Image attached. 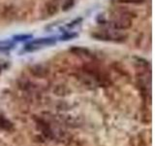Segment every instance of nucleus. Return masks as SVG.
Returning <instances> with one entry per match:
<instances>
[{
    "mask_svg": "<svg viewBox=\"0 0 155 146\" xmlns=\"http://www.w3.org/2000/svg\"><path fill=\"white\" fill-rule=\"evenodd\" d=\"M91 37H93L96 40L100 41H113L116 43H123L127 40L128 35L124 33H120L117 31L109 32L106 30H100L91 33Z\"/></svg>",
    "mask_w": 155,
    "mask_h": 146,
    "instance_id": "obj_1",
    "label": "nucleus"
},
{
    "mask_svg": "<svg viewBox=\"0 0 155 146\" xmlns=\"http://www.w3.org/2000/svg\"><path fill=\"white\" fill-rule=\"evenodd\" d=\"M56 41H57L56 37L36 38V39H33V40L31 42H29L28 44H26L24 49H25V51H27V52H32L34 50H38V49H40V48L54 45Z\"/></svg>",
    "mask_w": 155,
    "mask_h": 146,
    "instance_id": "obj_2",
    "label": "nucleus"
},
{
    "mask_svg": "<svg viewBox=\"0 0 155 146\" xmlns=\"http://www.w3.org/2000/svg\"><path fill=\"white\" fill-rule=\"evenodd\" d=\"M109 24L114 30L119 31V30H127V29H130L133 26V22H132V19H126L123 17L117 16L116 18L111 19L109 23Z\"/></svg>",
    "mask_w": 155,
    "mask_h": 146,
    "instance_id": "obj_3",
    "label": "nucleus"
},
{
    "mask_svg": "<svg viewBox=\"0 0 155 146\" xmlns=\"http://www.w3.org/2000/svg\"><path fill=\"white\" fill-rule=\"evenodd\" d=\"M70 53L73 55L79 56V57H91V52L87 48L81 47V46H73L69 49Z\"/></svg>",
    "mask_w": 155,
    "mask_h": 146,
    "instance_id": "obj_4",
    "label": "nucleus"
},
{
    "mask_svg": "<svg viewBox=\"0 0 155 146\" xmlns=\"http://www.w3.org/2000/svg\"><path fill=\"white\" fill-rule=\"evenodd\" d=\"M117 13L119 17H123L126 19H133L138 18V14L136 13L134 10H131L127 7H119L117 9Z\"/></svg>",
    "mask_w": 155,
    "mask_h": 146,
    "instance_id": "obj_5",
    "label": "nucleus"
},
{
    "mask_svg": "<svg viewBox=\"0 0 155 146\" xmlns=\"http://www.w3.org/2000/svg\"><path fill=\"white\" fill-rule=\"evenodd\" d=\"M45 10H46V13L48 16H54L55 14H57L58 12V7H57V4L54 3V1H51V2H48L45 6Z\"/></svg>",
    "mask_w": 155,
    "mask_h": 146,
    "instance_id": "obj_6",
    "label": "nucleus"
},
{
    "mask_svg": "<svg viewBox=\"0 0 155 146\" xmlns=\"http://www.w3.org/2000/svg\"><path fill=\"white\" fill-rule=\"evenodd\" d=\"M45 70L46 69H44L42 66H40V65H35V66H33L31 69H30V72H32V74L37 76V77H43L44 75L46 74Z\"/></svg>",
    "mask_w": 155,
    "mask_h": 146,
    "instance_id": "obj_7",
    "label": "nucleus"
},
{
    "mask_svg": "<svg viewBox=\"0 0 155 146\" xmlns=\"http://www.w3.org/2000/svg\"><path fill=\"white\" fill-rule=\"evenodd\" d=\"M76 37H78V33L76 32H66L64 34L59 37V40L61 41H69L72 40V39H75Z\"/></svg>",
    "mask_w": 155,
    "mask_h": 146,
    "instance_id": "obj_8",
    "label": "nucleus"
},
{
    "mask_svg": "<svg viewBox=\"0 0 155 146\" xmlns=\"http://www.w3.org/2000/svg\"><path fill=\"white\" fill-rule=\"evenodd\" d=\"M32 38H33L32 34H18V35L13 36L14 40L15 41H18V42L26 41V40H29V39H32Z\"/></svg>",
    "mask_w": 155,
    "mask_h": 146,
    "instance_id": "obj_9",
    "label": "nucleus"
},
{
    "mask_svg": "<svg viewBox=\"0 0 155 146\" xmlns=\"http://www.w3.org/2000/svg\"><path fill=\"white\" fill-rule=\"evenodd\" d=\"M74 5H75V0H64V2H63L61 6L62 11H64V12L69 11L70 9L74 7Z\"/></svg>",
    "mask_w": 155,
    "mask_h": 146,
    "instance_id": "obj_10",
    "label": "nucleus"
},
{
    "mask_svg": "<svg viewBox=\"0 0 155 146\" xmlns=\"http://www.w3.org/2000/svg\"><path fill=\"white\" fill-rule=\"evenodd\" d=\"M147 0H116L119 4H133V5H140L143 4Z\"/></svg>",
    "mask_w": 155,
    "mask_h": 146,
    "instance_id": "obj_11",
    "label": "nucleus"
},
{
    "mask_svg": "<svg viewBox=\"0 0 155 146\" xmlns=\"http://www.w3.org/2000/svg\"><path fill=\"white\" fill-rule=\"evenodd\" d=\"M135 60V62L137 63V64L140 66V67H147L149 65V63L147 60H144L143 57H134Z\"/></svg>",
    "mask_w": 155,
    "mask_h": 146,
    "instance_id": "obj_12",
    "label": "nucleus"
},
{
    "mask_svg": "<svg viewBox=\"0 0 155 146\" xmlns=\"http://www.w3.org/2000/svg\"><path fill=\"white\" fill-rule=\"evenodd\" d=\"M82 22V18H76L75 19H73V21L69 23V24H67V27L68 28H73V27H75L77 26H79V24Z\"/></svg>",
    "mask_w": 155,
    "mask_h": 146,
    "instance_id": "obj_13",
    "label": "nucleus"
},
{
    "mask_svg": "<svg viewBox=\"0 0 155 146\" xmlns=\"http://www.w3.org/2000/svg\"><path fill=\"white\" fill-rule=\"evenodd\" d=\"M52 1H57V0H52Z\"/></svg>",
    "mask_w": 155,
    "mask_h": 146,
    "instance_id": "obj_14",
    "label": "nucleus"
},
{
    "mask_svg": "<svg viewBox=\"0 0 155 146\" xmlns=\"http://www.w3.org/2000/svg\"><path fill=\"white\" fill-rule=\"evenodd\" d=\"M0 72H1V67H0Z\"/></svg>",
    "mask_w": 155,
    "mask_h": 146,
    "instance_id": "obj_15",
    "label": "nucleus"
}]
</instances>
